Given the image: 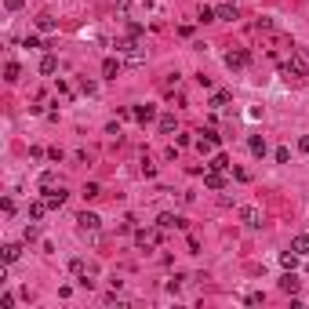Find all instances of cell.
Here are the masks:
<instances>
[{
  "label": "cell",
  "instance_id": "obj_1",
  "mask_svg": "<svg viewBox=\"0 0 309 309\" xmlns=\"http://www.w3.org/2000/svg\"><path fill=\"white\" fill-rule=\"evenodd\" d=\"M305 73H309V58H305V51H295V55L284 62V80H302Z\"/></svg>",
  "mask_w": 309,
  "mask_h": 309
},
{
  "label": "cell",
  "instance_id": "obj_2",
  "mask_svg": "<svg viewBox=\"0 0 309 309\" xmlns=\"http://www.w3.org/2000/svg\"><path fill=\"white\" fill-rule=\"evenodd\" d=\"M160 237H164V233H160V226H157V229H135V244H138V247H146V251H153V247L160 244Z\"/></svg>",
  "mask_w": 309,
  "mask_h": 309
},
{
  "label": "cell",
  "instance_id": "obj_3",
  "mask_svg": "<svg viewBox=\"0 0 309 309\" xmlns=\"http://www.w3.org/2000/svg\"><path fill=\"white\" fill-rule=\"evenodd\" d=\"M76 222H80V229H84V233H95V229L102 226V219H98L95 211H80V215H76Z\"/></svg>",
  "mask_w": 309,
  "mask_h": 309
},
{
  "label": "cell",
  "instance_id": "obj_4",
  "mask_svg": "<svg viewBox=\"0 0 309 309\" xmlns=\"http://www.w3.org/2000/svg\"><path fill=\"white\" fill-rule=\"evenodd\" d=\"M247 62H251V55H247L244 48H237V51H229V55H226V66H229V69H244Z\"/></svg>",
  "mask_w": 309,
  "mask_h": 309
},
{
  "label": "cell",
  "instance_id": "obj_5",
  "mask_svg": "<svg viewBox=\"0 0 309 309\" xmlns=\"http://www.w3.org/2000/svg\"><path fill=\"white\" fill-rule=\"evenodd\" d=\"M298 287H302V280L295 276V269H287V273L280 276V291H284V295H295Z\"/></svg>",
  "mask_w": 309,
  "mask_h": 309
},
{
  "label": "cell",
  "instance_id": "obj_6",
  "mask_svg": "<svg viewBox=\"0 0 309 309\" xmlns=\"http://www.w3.org/2000/svg\"><path fill=\"white\" fill-rule=\"evenodd\" d=\"M66 200H69V193L62 189V185H58V189H51V193H44V204H48L51 211H55V208H62Z\"/></svg>",
  "mask_w": 309,
  "mask_h": 309
},
{
  "label": "cell",
  "instance_id": "obj_7",
  "mask_svg": "<svg viewBox=\"0 0 309 309\" xmlns=\"http://www.w3.org/2000/svg\"><path fill=\"white\" fill-rule=\"evenodd\" d=\"M240 222H244L247 229H258V226H262V211H258V208H244V211H240Z\"/></svg>",
  "mask_w": 309,
  "mask_h": 309
},
{
  "label": "cell",
  "instance_id": "obj_8",
  "mask_svg": "<svg viewBox=\"0 0 309 309\" xmlns=\"http://www.w3.org/2000/svg\"><path fill=\"white\" fill-rule=\"evenodd\" d=\"M0 258H4V266L19 262L22 258V244H4V247H0Z\"/></svg>",
  "mask_w": 309,
  "mask_h": 309
},
{
  "label": "cell",
  "instance_id": "obj_9",
  "mask_svg": "<svg viewBox=\"0 0 309 309\" xmlns=\"http://www.w3.org/2000/svg\"><path fill=\"white\" fill-rule=\"evenodd\" d=\"M131 117H135L138 124H149L153 117H157V106H135V110H131Z\"/></svg>",
  "mask_w": 309,
  "mask_h": 309
},
{
  "label": "cell",
  "instance_id": "obj_10",
  "mask_svg": "<svg viewBox=\"0 0 309 309\" xmlns=\"http://www.w3.org/2000/svg\"><path fill=\"white\" fill-rule=\"evenodd\" d=\"M204 185H208V189H222V185H226L222 171H211V167H208V171H204Z\"/></svg>",
  "mask_w": 309,
  "mask_h": 309
},
{
  "label": "cell",
  "instance_id": "obj_11",
  "mask_svg": "<svg viewBox=\"0 0 309 309\" xmlns=\"http://www.w3.org/2000/svg\"><path fill=\"white\" fill-rule=\"evenodd\" d=\"M40 73H44V76H55V73H58V58H55V55H44V58H40Z\"/></svg>",
  "mask_w": 309,
  "mask_h": 309
},
{
  "label": "cell",
  "instance_id": "obj_12",
  "mask_svg": "<svg viewBox=\"0 0 309 309\" xmlns=\"http://www.w3.org/2000/svg\"><path fill=\"white\" fill-rule=\"evenodd\" d=\"M291 251H295V255H309V233H298L295 240H291Z\"/></svg>",
  "mask_w": 309,
  "mask_h": 309
},
{
  "label": "cell",
  "instance_id": "obj_13",
  "mask_svg": "<svg viewBox=\"0 0 309 309\" xmlns=\"http://www.w3.org/2000/svg\"><path fill=\"white\" fill-rule=\"evenodd\" d=\"M215 15H219V22H233L237 19V8L233 4H219V8H215Z\"/></svg>",
  "mask_w": 309,
  "mask_h": 309
},
{
  "label": "cell",
  "instance_id": "obj_14",
  "mask_svg": "<svg viewBox=\"0 0 309 309\" xmlns=\"http://www.w3.org/2000/svg\"><path fill=\"white\" fill-rule=\"evenodd\" d=\"M117 73H120V58H106V62H102V76L117 80Z\"/></svg>",
  "mask_w": 309,
  "mask_h": 309
},
{
  "label": "cell",
  "instance_id": "obj_15",
  "mask_svg": "<svg viewBox=\"0 0 309 309\" xmlns=\"http://www.w3.org/2000/svg\"><path fill=\"white\" fill-rule=\"evenodd\" d=\"M247 146H251L255 157H266V138H262V135H251V138H247Z\"/></svg>",
  "mask_w": 309,
  "mask_h": 309
},
{
  "label": "cell",
  "instance_id": "obj_16",
  "mask_svg": "<svg viewBox=\"0 0 309 309\" xmlns=\"http://www.w3.org/2000/svg\"><path fill=\"white\" fill-rule=\"evenodd\" d=\"M48 211H51V208L44 204V200H37V204H29V219H33V222H40V219H44Z\"/></svg>",
  "mask_w": 309,
  "mask_h": 309
},
{
  "label": "cell",
  "instance_id": "obj_17",
  "mask_svg": "<svg viewBox=\"0 0 309 309\" xmlns=\"http://www.w3.org/2000/svg\"><path fill=\"white\" fill-rule=\"evenodd\" d=\"M19 76H22L19 62H8V66H4V80H8V84H15V80H19Z\"/></svg>",
  "mask_w": 309,
  "mask_h": 309
},
{
  "label": "cell",
  "instance_id": "obj_18",
  "mask_svg": "<svg viewBox=\"0 0 309 309\" xmlns=\"http://www.w3.org/2000/svg\"><path fill=\"white\" fill-rule=\"evenodd\" d=\"M208 167H211V171H226V167H229V157H226V153H215Z\"/></svg>",
  "mask_w": 309,
  "mask_h": 309
},
{
  "label": "cell",
  "instance_id": "obj_19",
  "mask_svg": "<svg viewBox=\"0 0 309 309\" xmlns=\"http://www.w3.org/2000/svg\"><path fill=\"white\" fill-rule=\"evenodd\" d=\"M37 29H40V33H51V29H55V19H51V15H37Z\"/></svg>",
  "mask_w": 309,
  "mask_h": 309
},
{
  "label": "cell",
  "instance_id": "obj_20",
  "mask_svg": "<svg viewBox=\"0 0 309 309\" xmlns=\"http://www.w3.org/2000/svg\"><path fill=\"white\" fill-rule=\"evenodd\" d=\"M175 128H178V124H175V117H171V113H164V117H160V135H171Z\"/></svg>",
  "mask_w": 309,
  "mask_h": 309
},
{
  "label": "cell",
  "instance_id": "obj_21",
  "mask_svg": "<svg viewBox=\"0 0 309 309\" xmlns=\"http://www.w3.org/2000/svg\"><path fill=\"white\" fill-rule=\"evenodd\" d=\"M37 185H40V189H44V193H51V189H55V171H44Z\"/></svg>",
  "mask_w": 309,
  "mask_h": 309
},
{
  "label": "cell",
  "instance_id": "obj_22",
  "mask_svg": "<svg viewBox=\"0 0 309 309\" xmlns=\"http://www.w3.org/2000/svg\"><path fill=\"white\" fill-rule=\"evenodd\" d=\"M298 258H302V255H295V251H284V255H280V266H284V269H295V266H298Z\"/></svg>",
  "mask_w": 309,
  "mask_h": 309
},
{
  "label": "cell",
  "instance_id": "obj_23",
  "mask_svg": "<svg viewBox=\"0 0 309 309\" xmlns=\"http://www.w3.org/2000/svg\"><path fill=\"white\" fill-rule=\"evenodd\" d=\"M98 193H102V189H98V182H87L84 189H80V196H84V200H95Z\"/></svg>",
  "mask_w": 309,
  "mask_h": 309
},
{
  "label": "cell",
  "instance_id": "obj_24",
  "mask_svg": "<svg viewBox=\"0 0 309 309\" xmlns=\"http://www.w3.org/2000/svg\"><path fill=\"white\" fill-rule=\"evenodd\" d=\"M226 102H229V95H226V91H215V95H211V110H222Z\"/></svg>",
  "mask_w": 309,
  "mask_h": 309
},
{
  "label": "cell",
  "instance_id": "obj_25",
  "mask_svg": "<svg viewBox=\"0 0 309 309\" xmlns=\"http://www.w3.org/2000/svg\"><path fill=\"white\" fill-rule=\"evenodd\" d=\"M193 146H196L200 153H211V149H215V146H219V142H211V138L204 135V138H196V142H193Z\"/></svg>",
  "mask_w": 309,
  "mask_h": 309
},
{
  "label": "cell",
  "instance_id": "obj_26",
  "mask_svg": "<svg viewBox=\"0 0 309 309\" xmlns=\"http://www.w3.org/2000/svg\"><path fill=\"white\" fill-rule=\"evenodd\" d=\"M69 269H73L76 276H87V266H84V258H73V262H69Z\"/></svg>",
  "mask_w": 309,
  "mask_h": 309
},
{
  "label": "cell",
  "instance_id": "obj_27",
  "mask_svg": "<svg viewBox=\"0 0 309 309\" xmlns=\"http://www.w3.org/2000/svg\"><path fill=\"white\" fill-rule=\"evenodd\" d=\"M219 15H215V8H200V22H215Z\"/></svg>",
  "mask_w": 309,
  "mask_h": 309
},
{
  "label": "cell",
  "instance_id": "obj_28",
  "mask_svg": "<svg viewBox=\"0 0 309 309\" xmlns=\"http://www.w3.org/2000/svg\"><path fill=\"white\" fill-rule=\"evenodd\" d=\"M287 160H291V149L280 146V149H276V164H287Z\"/></svg>",
  "mask_w": 309,
  "mask_h": 309
},
{
  "label": "cell",
  "instance_id": "obj_29",
  "mask_svg": "<svg viewBox=\"0 0 309 309\" xmlns=\"http://www.w3.org/2000/svg\"><path fill=\"white\" fill-rule=\"evenodd\" d=\"M37 237H40V229H37V226H26V233H22V240L29 244V240H37Z\"/></svg>",
  "mask_w": 309,
  "mask_h": 309
},
{
  "label": "cell",
  "instance_id": "obj_30",
  "mask_svg": "<svg viewBox=\"0 0 309 309\" xmlns=\"http://www.w3.org/2000/svg\"><path fill=\"white\" fill-rule=\"evenodd\" d=\"M247 305H262V291H251V295H244Z\"/></svg>",
  "mask_w": 309,
  "mask_h": 309
},
{
  "label": "cell",
  "instance_id": "obj_31",
  "mask_svg": "<svg viewBox=\"0 0 309 309\" xmlns=\"http://www.w3.org/2000/svg\"><path fill=\"white\" fill-rule=\"evenodd\" d=\"M117 8H120L124 15H131V8H135V0H117Z\"/></svg>",
  "mask_w": 309,
  "mask_h": 309
},
{
  "label": "cell",
  "instance_id": "obj_32",
  "mask_svg": "<svg viewBox=\"0 0 309 309\" xmlns=\"http://www.w3.org/2000/svg\"><path fill=\"white\" fill-rule=\"evenodd\" d=\"M22 4H26V0H4V8H8V11H22Z\"/></svg>",
  "mask_w": 309,
  "mask_h": 309
},
{
  "label": "cell",
  "instance_id": "obj_33",
  "mask_svg": "<svg viewBox=\"0 0 309 309\" xmlns=\"http://www.w3.org/2000/svg\"><path fill=\"white\" fill-rule=\"evenodd\" d=\"M178 287H182V276H175V280H167V291H171V295H178Z\"/></svg>",
  "mask_w": 309,
  "mask_h": 309
},
{
  "label": "cell",
  "instance_id": "obj_34",
  "mask_svg": "<svg viewBox=\"0 0 309 309\" xmlns=\"http://www.w3.org/2000/svg\"><path fill=\"white\" fill-rule=\"evenodd\" d=\"M233 178H237V182H247V178H251V175H247L244 167H233Z\"/></svg>",
  "mask_w": 309,
  "mask_h": 309
},
{
  "label": "cell",
  "instance_id": "obj_35",
  "mask_svg": "<svg viewBox=\"0 0 309 309\" xmlns=\"http://www.w3.org/2000/svg\"><path fill=\"white\" fill-rule=\"evenodd\" d=\"M298 149H302V153H309V135H302V138H298Z\"/></svg>",
  "mask_w": 309,
  "mask_h": 309
},
{
  "label": "cell",
  "instance_id": "obj_36",
  "mask_svg": "<svg viewBox=\"0 0 309 309\" xmlns=\"http://www.w3.org/2000/svg\"><path fill=\"white\" fill-rule=\"evenodd\" d=\"M305 58H309V48H305Z\"/></svg>",
  "mask_w": 309,
  "mask_h": 309
}]
</instances>
